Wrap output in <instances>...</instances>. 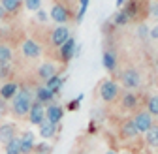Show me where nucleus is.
I'll return each mask as SVG.
<instances>
[{"mask_svg":"<svg viewBox=\"0 0 158 154\" xmlns=\"http://www.w3.org/2000/svg\"><path fill=\"white\" fill-rule=\"evenodd\" d=\"M32 94L28 88H21L17 94H15V98L11 100V111L17 115V117H25V115H28L30 107H32Z\"/></svg>","mask_w":158,"mask_h":154,"instance_id":"nucleus-1","label":"nucleus"},{"mask_svg":"<svg viewBox=\"0 0 158 154\" xmlns=\"http://www.w3.org/2000/svg\"><path fill=\"white\" fill-rule=\"evenodd\" d=\"M132 120H134V124H135V128H137V132H139V133H147L154 126L152 124V115H149L147 111H139Z\"/></svg>","mask_w":158,"mask_h":154,"instance_id":"nucleus-2","label":"nucleus"},{"mask_svg":"<svg viewBox=\"0 0 158 154\" xmlns=\"http://www.w3.org/2000/svg\"><path fill=\"white\" fill-rule=\"evenodd\" d=\"M100 96H102L104 102H113L118 96V85L115 81H111V79L102 81V85H100Z\"/></svg>","mask_w":158,"mask_h":154,"instance_id":"nucleus-3","label":"nucleus"},{"mask_svg":"<svg viewBox=\"0 0 158 154\" xmlns=\"http://www.w3.org/2000/svg\"><path fill=\"white\" fill-rule=\"evenodd\" d=\"M28 117H30V122L40 126L44 120H45V107L44 103H40V102H32V107L28 111Z\"/></svg>","mask_w":158,"mask_h":154,"instance_id":"nucleus-4","label":"nucleus"},{"mask_svg":"<svg viewBox=\"0 0 158 154\" xmlns=\"http://www.w3.org/2000/svg\"><path fill=\"white\" fill-rule=\"evenodd\" d=\"M68 38H70L68 26H56V28L53 30V34H51V43H53L55 47H62V45L66 43Z\"/></svg>","mask_w":158,"mask_h":154,"instance_id":"nucleus-5","label":"nucleus"},{"mask_svg":"<svg viewBox=\"0 0 158 154\" xmlns=\"http://www.w3.org/2000/svg\"><path fill=\"white\" fill-rule=\"evenodd\" d=\"M62 115H64V111H62V107H60V105L51 103V105H47V109H45V120L56 126L58 122L62 120Z\"/></svg>","mask_w":158,"mask_h":154,"instance_id":"nucleus-6","label":"nucleus"},{"mask_svg":"<svg viewBox=\"0 0 158 154\" xmlns=\"http://www.w3.org/2000/svg\"><path fill=\"white\" fill-rule=\"evenodd\" d=\"M121 81H123V85L126 88H137L139 87V73L135 70H126L121 75Z\"/></svg>","mask_w":158,"mask_h":154,"instance_id":"nucleus-7","label":"nucleus"},{"mask_svg":"<svg viewBox=\"0 0 158 154\" xmlns=\"http://www.w3.org/2000/svg\"><path fill=\"white\" fill-rule=\"evenodd\" d=\"M21 51L25 56H28V59H38L40 55H42V47H40L34 40H25L23 45H21Z\"/></svg>","mask_w":158,"mask_h":154,"instance_id":"nucleus-8","label":"nucleus"},{"mask_svg":"<svg viewBox=\"0 0 158 154\" xmlns=\"http://www.w3.org/2000/svg\"><path fill=\"white\" fill-rule=\"evenodd\" d=\"M51 19L55 23H66L68 19H70V13H68V8L66 6H62V4H55L53 8H51Z\"/></svg>","mask_w":158,"mask_h":154,"instance_id":"nucleus-9","label":"nucleus"},{"mask_svg":"<svg viewBox=\"0 0 158 154\" xmlns=\"http://www.w3.org/2000/svg\"><path fill=\"white\" fill-rule=\"evenodd\" d=\"M15 137H17V128H15V124L6 122V124L0 126V143L6 145V143H10Z\"/></svg>","mask_w":158,"mask_h":154,"instance_id":"nucleus-10","label":"nucleus"},{"mask_svg":"<svg viewBox=\"0 0 158 154\" xmlns=\"http://www.w3.org/2000/svg\"><path fill=\"white\" fill-rule=\"evenodd\" d=\"M75 55V40L73 38H68L66 43L60 47V56H62V62H70Z\"/></svg>","mask_w":158,"mask_h":154,"instance_id":"nucleus-11","label":"nucleus"},{"mask_svg":"<svg viewBox=\"0 0 158 154\" xmlns=\"http://www.w3.org/2000/svg\"><path fill=\"white\" fill-rule=\"evenodd\" d=\"M56 75V66L55 64H51V62H45V64H42L38 68V77L40 79H44L45 83L51 79V77H55Z\"/></svg>","mask_w":158,"mask_h":154,"instance_id":"nucleus-12","label":"nucleus"},{"mask_svg":"<svg viewBox=\"0 0 158 154\" xmlns=\"http://www.w3.org/2000/svg\"><path fill=\"white\" fill-rule=\"evenodd\" d=\"M17 92H19V85L13 83V81H10V83L2 85V88H0V98H2L4 102L6 100H13Z\"/></svg>","mask_w":158,"mask_h":154,"instance_id":"nucleus-13","label":"nucleus"},{"mask_svg":"<svg viewBox=\"0 0 158 154\" xmlns=\"http://www.w3.org/2000/svg\"><path fill=\"white\" fill-rule=\"evenodd\" d=\"M137 133H139V132H137V128H135V124H134L132 119H128V120L123 122V126H121V136H123V137H126V139H134Z\"/></svg>","mask_w":158,"mask_h":154,"instance_id":"nucleus-14","label":"nucleus"},{"mask_svg":"<svg viewBox=\"0 0 158 154\" xmlns=\"http://www.w3.org/2000/svg\"><path fill=\"white\" fill-rule=\"evenodd\" d=\"M19 139H21V150H23V154L34 150V133L32 132H25Z\"/></svg>","mask_w":158,"mask_h":154,"instance_id":"nucleus-15","label":"nucleus"},{"mask_svg":"<svg viewBox=\"0 0 158 154\" xmlns=\"http://www.w3.org/2000/svg\"><path fill=\"white\" fill-rule=\"evenodd\" d=\"M53 92L47 88V87H38V90H36V102H40V103H49V102H53Z\"/></svg>","mask_w":158,"mask_h":154,"instance_id":"nucleus-16","label":"nucleus"},{"mask_svg":"<svg viewBox=\"0 0 158 154\" xmlns=\"http://www.w3.org/2000/svg\"><path fill=\"white\" fill-rule=\"evenodd\" d=\"M55 133H56V126L44 120L42 124H40V136H42L44 139H49V137H55Z\"/></svg>","mask_w":158,"mask_h":154,"instance_id":"nucleus-17","label":"nucleus"},{"mask_svg":"<svg viewBox=\"0 0 158 154\" xmlns=\"http://www.w3.org/2000/svg\"><path fill=\"white\" fill-rule=\"evenodd\" d=\"M104 68H106L107 71H115V68H117L115 53H111V51H106V53H104Z\"/></svg>","mask_w":158,"mask_h":154,"instance_id":"nucleus-18","label":"nucleus"},{"mask_svg":"<svg viewBox=\"0 0 158 154\" xmlns=\"http://www.w3.org/2000/svg\"><path fill=\"white\" fill-rule=\"evenodd\" d=\"M62 83H64V79H62V77L56 73L55 77H51V79H49V81L45 83V87H47V88H49V90H51V92L55 94V92H58V90H60Z\"/></svg>","mask_w":158,"mask_h":154,"instance_id":"nucleus-19","label":"nucleus"},{"mask_svg":"<svg viewBox=\"0 0 158 154\" xmlns=\"http://www.w3.org/2000/svg\"><path fill=\"white\" fill-rule=\"evenodd\" d=\"M4 147H6V154H23V150H21V139H19V137L11 139Z\"/></svg>","mask_w":158,"mask_h":154,"instance_id":"nucleus-20","label":"nucleus"},{"mask_svg":"<svg viewBox=\"0 0 158 154\" xmlns=\"http://www.w3.org/2000/svg\"><path fill=\"white\" fill-rule=\"evenodd\" d=\"M145 141L151 147H158V126H152L147 133H145Z\"/></svg>","mask_w":158,"mask_h":154,"instance_id":"nucleus-21","label":"nucleus"},{"mask_svg":"<svg viewBox=\"0 0 158 154\" xmlns=\"http://www.w3.org/2000/svg\"><path fill=\"white\" fill-rule=\"evenodd\" d=\"M135 105H137V96L132 94V92H126L123 96V107L124 109H134Z\"/></svg>","mask_w":158,"mask_h":154,"instance_id":"nucleus-22","label":"nucleus"},{"mask_svg":"<svg viewBox=\"0 0 158 154\" xmlns=\"http://www.w3.org/2000/svg\"><path fill=\"white\" fill-rule=\"evenodd\" d=\"M11 56H13V53L8 45H0V64H10Z\"/></svg>","mask_w":158,"mask_h":154,"instance_id":"nucleus-23","label":"nucleus"},{"mask_svg":"<svg viewBox=\"0 0 158 154\" xmlns=\"http://www.w3.org/2000/svg\"><path fill=\"white\" fill-rule=\"evenodd\" d=\"M147 113L152 117H158V96H152L147 102Z\"/></svg>","mask_w":158,"mask_h":154,"instance_id":"nucleus-24","label":"nucleus"},{"mask_svg":"<svg viewBox=\"0 0 158 154\" xmlns=\"http://www.w3.org/2000/svg\"><path fill=\"white\" fill-rule=\"evenodd\" d=\"M21 6V0H2V8L6 11H17Z\"/></svg>","mask_w":158,"mask_h":154,"instance_id":"nucleus-25","label":"nucleus"},{"mask_svg":"<svg viewBox=\"0 0 158 154\" xmlns=\"http://www.w3.org/2000/svg\"><path fill=\"white\" fill-rule=\"evenodd\" d=\"M128 21H130V17H128V13H126L124 10L118 11V13L115 15V25H117V26H123V25H126Z\"/></svg>","mask_w":158,"mask_h":154,"instance_id":"nucleus-26","label":"nucleus"},{"mask_svg":"<svg viewBox=\"0 0 158 154\" xmlns=\"http://www.w3.org/2000/svg\"><path fill=\"white\" fill-rule=\"evenodd\" d=\"M25 6L28 10L36 11V10H40V6H42V0H25Z\"/></svg>","mask_w":158,"mask_h":154,"instance_id":"nucleus-27","label":"nucleus"},{"mask_svg":"<svg viewBox=\"0 0 158 154\" xmlns=\"http://www.w3.org/2000/svg\"><path fill=\"white\" fill-rule=\"evenodd\" d=\"M34 150H36L38 154H49L51 147H49L47 143H42V145H34Z\"/></svg>","mask_w":158,"mask_h":154,"instance_id":"nucleus-28","label":"nucleus"},{"mask_svg":"<svg viewBox=\"0 0 158 154\" xmlns=\"http://www.w3.org/2000/svg\"><path fill=\"white\" fill-rule=\"evenodd\" d=\"M87 8H89V0H81V10H79V13H77V21H81V19H83Z\"/></svg>","mask_w":158,"mask_h":154,"instance_id":"nucleus-29","label":"nucleus"},{"mask_svg":"<svg viewBox=\"0 0 158 154\" xmlns=\"http://www.w3.org/2000/svg\"><path fill=\"white\" fill-rule=\"evenodd\" d=\"M11 73V66L10 64H0V77H8Z\"/></svg>","mask_w":158,"mask_h":154,"instance_id":"nucleus-30","label":"nucleus"},{"mask_svg":"<svg viewBox=\"0 0 158 154\" xmlns=\"http://www.w3.org/2000/svg\"><path fill=\"white\" fill-rule=\"evenodd\" d=\"M6 111H8V107H6V102H4L2 98H0V119H2L4 115H6Z\"/></svg>","mask_w":158,"mask_h":154,"instance_id":"nucleus-31","label":"nucleus"},{"mask_svg":"<svg viewBox=\"0 0 158 154\" xmlns=\"http://www.w3.org/2000/svg\"><path fill=\"white\" fill-rule=\"evenodd\" d=\"M151 15H152V17H156V19H158V2H156V4H152V6H151Z\"/></svg>","mask_w":158,"mask_h":154,"instance_id":"nucleus-32","label":"nucleus"},{"mask_svg":"<svg viewBox=\"0 0 158 154\" xmlns=\"http://www.w3.org/2000/svg\"><path fill=\"white\" fill-rule=\"evenodd\" d=\"M149 36L152 38V40H156V38H158V25H156V26H154V28L149 32Z\"/></svg>","mask_w":158,"mask_h":154,"instance_id":"nucleus-33","label":"nucleus"},{"mask_svg":"<svg viewBox=\"0 0 158 154\" xmlns=\"http://www.w3.org/2000/svg\"><path fill=\"white\" fill-rule=\"evenodd\" d=\"M38 19H40V21H45V19H47V15H45L42 10H40V11H38Z\"/></svg>","mask_w":158,"mask_h":154,"instance_id":"nucleus-34","label":"nucleus"},{"mask_svg":"<svg viewBox=\"0 0 158 154\" xmlns=\"http://www.w3.org/2000/svg\"><path fill=\"white\" fill-rule=\"evenodd\" d=\"M149 32H147V26H139V36L143 38V36H147Z\"/></svg>","mask_w":158,"mask_h":154,"instance_id":"nucleus-35","label":"nucleus"},{"mask_svg":"<svg viewBox=\"0 0 158 154\" xmlns=\"http://www.w3.org/2000/svg\"><path fill=\"white\" fill-rule=\"evenodd\" d=\"M4 17H6V10L0 6V19H4Z\"/></svg>","mask_w":158,"mask_h":154,"instance_id":"nucleus-36","label":"nucleus"},{"mask_svg":"<svg viewBox=\"0 0 158 154\" xmlns=\"http://www.w3.org/2000/svg\"><path fill=\"white\" fill-rule=\"evenodd\" d=\"M106 154H117V152H115V150H107Z\"/></svg>","mask_w":158,"mask_h":154,"instance_id":"nucleus-37","label":"nucleus"},{"mask_svg":"<svg viewBox=\"0 0 158 154\" xmlns=\"http://www.w3.org/2000/svg\"><path fill=\"white\" fill-rule=\"evenodd\" d=\"M156 68H158V59H156Z\"/></svg>","mask_w":158,"mask_h":154,"instance_id":"nucleus-38","label":"nucleus"},{"mask_svg":"<svg viewBox=\"0 0 158 154\" xmlns=\"http://www.w3.org/2000/svg\"><path fill=\"white\" fill-rule=\"evenodd\" d=\"M77 154H83V152H77Z\"/></svg>","mask_w":158,"mask_h":154,"instance_id":"nucleus-39","label":"nucleus"},{"mask_svg":"<svg viewBox=\"0 0 158 154\" xmlns=\"http://www.w3.org/2000/svg\"><path fill=\"white\" fill-rule=\"evenodd\" d=\"M124 154H130V152H124Z\"/></svg>","mask_w":158,"mask_h":154,"instance_id":"nucleus-40","label":"nucleus"}]
</instances>
